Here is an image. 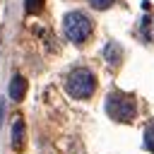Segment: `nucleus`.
<instances>
[{
    "instance_id": "8",
    "label": "nucleus",
    "mask_w": 154,
    "mask_h": 154,
    "mask_svg": "<svg viewBox=\"0 0 154 154\" xmlns=\"http://www.w3.org/2000/svg\"><path fill=\"white\" fill-rule=\"evenodd\" d=\"M116 0H89V5L94 7V10H106V7H111Z\"/></svg>"
},
{
    "instance_id": "7",
    "label": "nucleus",
    "mask_w": 154,
    "mask_h": 154,
    "mask_svg": "<svg viewBox=\"0 0 154 154\" xmlns=\"http://www.w3.org/2000/svg\"><path fill=\"white\" fill-rule=\"evenodd\" d=\"M41 7H43V0H26V5H24L26 14H36V12H41Z\"/></svg>"
},
{
    "instance_id": "9",
    "label": "nucleus",
    "mask_w": 154,
    "mask_h": 154,
    "mask_svg": "<svg viewBox=\"0 0 154 154\" xmlns=\"http://www.w3.org/2000/svg\"><path fill=\"white\" fill-rule=\"evenodd\" d=\"M144 144H147V147H149V149L154 152V125H152V128L147 130V135H144Z\"/></svg>"
},
{
    "instance_id": "1",
    "label": "nucleus",
    "mask_w": 154,
    "mask_h": 154,
    "mask_svg": "<svg viewBox=\"0 0 154 154\" xmlns=\"http://www.w3.org/2000/svg\"><path fill=\"white\" fill-rule=\"evenodd\" d=\"M65 89H67V94H70L72 99H89V96L94 94V89H96V77H94L91 70L77 67V70H72V72L67 75Z\"/></svg>"
},
{
    "instance_id": "3",
    "label": "nucleus",
    "mask_w": 154,
    "mask_h": 154,
    "mask_svg": "<svg viewBox=\"0 0 154 154\" xmlns=\"http://www.w3.org/2000/svg\"><path fill=\"white\" fill-rule=\"evenodd\" d=\"M108 113L116 120H132L135 113H137V106H135V101L130 96L113 94V96H108Z\"/></svg>"
},
{
    "instance_id": "5",
    "label": "nucleus",
    "mask_w": 154,
    "mask_h": 154,
    "mask_svg": "<svg viewBox=\"0 0 154 154\" xmlns=\"http://www.w3.org/2000/svg\"><path fill=\"white\" fill-rule=\"evenodd\" d=\"M24 94H26V79H24L22 75H14V77H12V82H10V99L22 101V99H24Z\"/></svg>"
},
{
    "instance_id": "6",
    "label": "nucleus",
    "mask_w": 154,
    "mask_h": 154,
    "mask_svg": "<svg viewBox=\"0 0 154 154\" xmlns=\"http://www.w3.org/2000/svg\"><path fill=\"white\" fill-rule=\"evenodd\" d=\"M120 46L118 43H106V48H103V58H106V63L108 65H118L120 63Z\"/></svg>"
},
{
    "instance_id": "2",
    "label": "nucleus",
    "mask_w": 154,
    "mask_h": 154,
    "mask_svg": "<svg viewBox=\"0 0 154 154\" xmlns=\"http://www.w3.org/2000/svg\"><path fill=\"white\" fill-rule=\"evenodd\" d=\"M63 29H65V36H67L72 43H84V41L91 36L94 24H91V19H89L84 12L75 10V12H67V14H65Z\"/></svg>"
},
{
    "instance_id": "4",
    "label": "nucleus",
    "mask_w": 154,
    "mask_h": 154,
    "mask_svg": "<svg viewBox=\"0 0 154 154\" xmlns=\"http://www.w3.org/2000/svg\"><path fill=\"white\" fill-rule=\"evenodd\" d=\"M24 132H26L24 120L17 118L14 125H12V149H14V152H22V149H24Z\"/></svg>"
}]
</instances>
